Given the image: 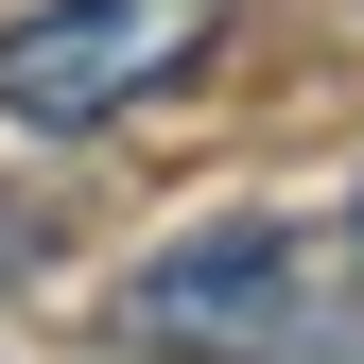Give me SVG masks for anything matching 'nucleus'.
Returning <instances> with one entry per match:
<instances>
[{
  "label": "nucleus",
  "instance_id": "f257e3e1",
  "mask_svg": "<svg viewBox=\"0 0 364 364\" xmlns=\"http://www.w3.org/2000/svg\"><path fill=\"white\" fill-rule=\"evenodd\" d=\"M330 295H347V225H191V243H156L139 278L105 295V347H243V364H295L330 347Z\"/></svg>",
  "mask_w": 364,
  "mask_h": 364
},
{
  "label": "nucleus",
  "instance_id": "20e7f679",
  "mask_svg": "<svg viewBox=\"0 0 364 364\" xmlns=\"http://www.w3.org/2000/svg\"><path fill=\"white\" fill-rule=\"evenodd\" d=\"M330 347H364V208H347V295H330Z\"/></svg>",
  "mask_w": 364,
  "mask_h": 364
},
{
  "label": "nucleus",
  "instance_id": "7ed1b4c3",
  "mask_svg": "<svg viewBox=\"0 0 364 364\" xmlns=\"http://www.w3.org/2000/svg\"><path fill=\"white\" fill-rule=\"evenodd\" d=\"M35 260H53V225H35V208H0V295H18Z\"/></svg>",
  "mask_w": 364,
  "mask_h": 364
},
{
  "label": "nucleus",
  "instance_id": "f03ea898",
  "mask_svg": "<svg viewBox=\"0 0 364 364\" xmlns=\"http://www.w3.org/2000/svg\"><path fill=\"white\" fill-rule=\"evenodd\" d=\"M225 53V0H18L0 18V122L18 139H105V122L173 105Z\"/></svg>",
  "mask_w": 364,
  "mask_h": 364
}]
</instances>
